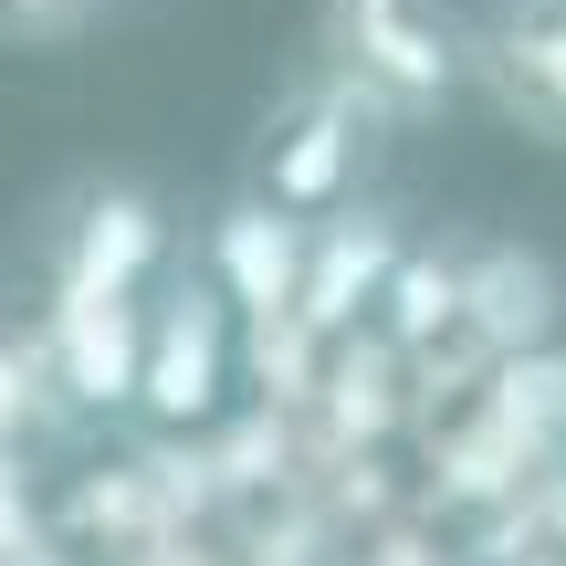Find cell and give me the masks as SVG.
<instances>
[{
	"instance_id": "cell-1",
	"label": "cell",
	"mask_w": 566,
	"mask_h": 566,
	"mask_svg": "<svg viewBox=\"0 0 566 566\" xmlns=\"http://www.w3.org/2000/svg\"><path fill=\"white\" fill-rule=\"evenodd\" d=\"M315 74L378 116V137L430 126L462 95V11L451 0H325L315 11Z\"/></svg>"
},
{
	"instance_id": "cell-2",
	"label": "cell",
	"mask_w": 566,
	"mask_h": 566,
	"mask_svg": "<svg viewBox=\"0 0 566 566\" xmlns=\"http://www.w3.org/2000/svg\"><path fill=\"white\" fill-rule=\"evenodd\" d=\"M378 116H367L346 84H325L315 63H304L294 84L273 95V116H263V137H252V200L283 210V221H325V210H346L357 200V179H367V158H378Z\"/></svg>"
},
{
	"instance_id": "cell-3",
	"label": "cell",
	"mask_w": 566,
	"mask_h": 566,
	"mask_svg": "<svg viewBox=\"0 0 566 566\" xmlns=\"http://www.w3.org/2000/svg\"><path fill=\"white\" fill-rule=\"evenodd\" d=\"M462 74L504 126L566 147V0H483L462 21Z\"/></svg>"
},
{
	"instance_id": "cell-4",
	"label": "cell",
	"mask_w": 566,
	"mask_h": 566,
	"mask_svg": "<svg viewBox=\"0 0 566 566\" xmlns=\"http://www.w3.org/2000/svg\"><path fill=\"white\" fill-rule=\"evenodd\" d=\"M221 367H231V304L200 283V263H168L158 283H147L137 420H158V430L210 420V399H221Z\"/></svg>"
},
{
	"instance_id": "cell-5",
	"label": "cell",
	"mask_w": 566,
	"mask_h": 566,
	"mask_svg": "<svg viewBox=\"0 0 566 566\" xmlns=\"http://www.w3.org/2000/svg\"><path fill=\"white\" fill-rule=\"evenodd\" d=\"M399 252H409V221L388 200H346V210H325V221H304V283H294V315L283 325L315 336V346L357 336V325L378 315Z\"/></svg>"
},
{
	"instance_id": "cell-6",
	"label": "cell",
	"mask_w": 566,
	"mask_h": 566,
	"mask_svg": "<svg viewBox=\"0 0 566 566\" xmlns=\"http://www.w3.org/2000/svg\"><path fill=\"white\" fill-rule=\"evenodd\" d=\"M137 346H147V294H95V283H53L42 315V367L74 409H137Z\"/></svg>"
},
{
	"instance_id": "cell-7",
	"label": "cell",
	"mask_w": 566,
	"mask_h": 566,
	"mask_svg": "<svg viewBox=\"0 0 566 566\" xmlns=\"http://www.w3.org/2000/svg\"><path fill=\"white\" fill-rule=\"evenodd\" d=\"M189 263H200V283L231 304V315L263 325V346H273V325L294 315V283H304V221H283V210H263L252 189H231Z\"/></svg>"
},
{
	"instance_id": "cell-8",
	"label": "cell",
	"mask_w": 566,
	"mask_h": 566,
	"mask_svg": "<svg viewBox=\"0 0 566 566\" xmlns=\"http://www.w3.org/2000/svg\"><path fill=\"white\" fill-rule=\"evenodd\" d=\"M179 252H168V221L137 200V189H95V200L63 221L53 242V283H95V294H147Z\"/></svg>"
},
{
	"instance_id": "cell-9",
	"label": "cell",
	"mask_w": 566,
	"mask_h": 566,
	"mask_svg": "<svg viewBox=\"0 0 566 566\" xmlns=\"http://www.w3.org/2000/svg\"><path fill=\"white\" fill-rule=\"evenodd\" d=\"M462 325L483 346H504V357L546 346L556 336V273L535 263V252H504V242L462 252Z\"/></svg>"
},
{
	"instance_id": "cell-10",
	"label": "cell",
	"mask_w": 566,
	"mask_h": 566,
	"mask_svg": "<svg viewBox=\"0 0 566 566\" xmlns=\"http://www.w3.org/2000/svg\"><path fill=\"white\" fill-rule=\"evenodd\" d=\"M367 325H378V336L399 346V357H430V346H441L451 325H462V252H451V242H409Z\"/></svg>"
},
{
	"instance_id": "cell-11",
	"label": "cell",
	"mask_w": 566,
	"mask_h": 566,
	"mask_svg": "<svg viewBox=\"0 0 566 566\" xmlns=\"http://www.w3.org/2000/svg\"><path fill=\"white\" fill-rule=\"evenodd\" d=\"M95 21H105V0H0V42H21V53L84 42Z\"/></svg>"
}]
</instances>
